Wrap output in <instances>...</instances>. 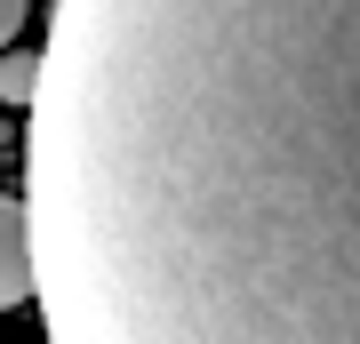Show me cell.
I'll return each mask as SVG.
<instances>
[{
	"label": "cell",
	"instance_id": "3",
	"mask_svg": "<svg viewBox=\"0 0 360 344\" xmlns=\"http://www.w3.org/2000/svg\"><path fill=\"white\" fill-rule=\"evenodd\" d=\"M40 96V56L32 49H8L0 56V104H32Z\"/></svg>",
	"mask_w": 360,
	"mask_h": 344
},
{
	"label": "cell",
	"instance_id": "4",
	"mask_svg": "<svg viewBox=\"0 0 360 344\" xmlns=\"http://www.w3.org/2000/svg\"><path fill=\"white\" fill-rule=\"evenodd\" d=\"M16 32H25V0H0V56L16 49Z\"/></svg>",
	"mask_w": 360,
	"mask_h": 344
},
{
	"label": "cell",
	"instance_id": "2",
	"mask_svg": "<svg viewBox=\"0 0 360 344\" xmlns=\"http://www.w3.org/2000/svg\"><path fill=\"white\" fill-rule=\"evenodd\" d=\"M32 296V224H25V200L0 192V312Z\"/></svg>",
	"mask_w": 360,
	"mask_h": 344
},
{
	"label": "cell",
	"instance_id": "1",
	"mask_svg": "<svg viewBox=\"0 0 360 344\" xmlns=\"http://www.w3.org/2000/svg\"><path fill=\"white\" fill-rule=\"evenodd\" d=\"M25 224L49 344H360V0H56Z\"/></svg>",
	"mask_w": 360,
	"mask_h": 344
}]
</instances>
